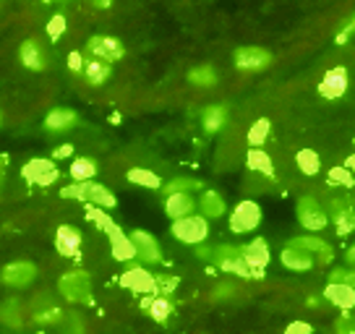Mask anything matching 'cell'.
I'll return each mask as SVG.
<instances>
[{
  "label": "cell",
  "instance_id": "obj_7",
  "mask_svg": "<svg viewBox=\"0 0 355 334\" xmlns=\"http://www.w3.org/2000/svg\"><path fill=\"white\" fill-rule=\"evenodd\" d=\"M87 53L89 58H97V60H105V63H118L125 55V47L118 37H110V34H92L87 39Z\"/></svg>",
  "mask_w": 355,
  "mask_h": 334
},
{
  "label": "cell",
  "instance_id": "obj_36",
  "mask_svg": "<svg viewBox=\"0 0 355 334\" xmlns=\"http://www.w3.org/2000/svg\"><path fill=\"white\" fill-rule=\"evenodd\" d=\"M269 131H272V123L266 121V118H259V121L248 128V144L254 146V149H261L264 141L269 139Z\"/></svg>",
  "mask_w": 355,
  "mask_h": 334
},
{
  "label": "cell",
  "instance_id": "obj_38",
  "mask_svg": "<svg viewBox=\"0 0 355 334\" xmlns=\"http://www.w3.org/2000/svg\"><path fill=\"white\" fill-rule=\"evenodd\" d=\"M178 282H180V279H178L175 274H165V272H162V274H155V295H167V298H170V295L175 292Z\"/></svg>",
  "mask_w": 355,
  "mask_h": 334
},
{
  "label": "cell",
  "instance_id": "obj_26",
  "mask_svg": "<svg viewBox=\"0 0 355 334\" xmlns=\"http://www.w3.org/2000/svg\"><path fill=\"white\" fill-rule=\"evenodd\" d=\"M81 73H84L89 87H102V84L110 78L112 63H105V60H97V58H84Z\"/></svg>",
  "mask_w": 355,
  "mask_h": 334
},
{
  "label": "cell",
  "instance_id": "obj_27",
  "mask_svg": "<svg viewBox=\"0 0 355 334\" xmlns=\"http://www.w3.org/2000/svg\"><path fill=\"white\" fill-rule=\"evenodd\" d=\"M199 212L204 220H220L222 214L227 212V204L222 199L217 191H201V199H199Z\"/></svg>",
  "mask_w": 355,
  "mask_h": 334
},
{
  "label": "cell",
  "instance_id": "obj_37",
  "mask_svg": "<svg viewBox=\"0 0 355 334\" xmlns=\"http://www.w3.org/2000/svg\"><path fill=\"white\" fill-rule=\"evenodd\" d=\"M327 180H329V186H340V188H353L355 186L353 173H350V170H345L343 165L332 167V170H329V175H327Z\"/></svg>",
  "mask_w": 355,
  "mask_h": 334
},
{
  "label": "cell",
  "instance_id": "obj_50",
  "mask_svg": "<svg viewBox=\"0 0 355 334\" xmlns=\"http://www.w3.org/2000/svg\"><path fill=\"white\" fill-rule=\"evenodd\" d=\"M345 264H347V267H353V269H355V243L350 245L347 251H345Z\"/></svg>",
  "mask_w": 355,
  "mask_h": 334
},
{
  "label": "cell",
  "instance_id": "obj_43",
  "mask_svg": "<svg viewBox=\"0 0 355 334\" xmlns=\"http://www.w3.org/2000/svg\"><path fill=\"white\" fill-rule=\"evenodd\" d=\"M66 334H87V326H84V319L78 316V313H68L66 319Z\"/></svg>",
  "mask_w": 355,
  "mask_h": 334
},
{
  "label": "cell",
  "instance_id": "obj_41",
  "mask_svg": "<svg viewBox=\"0 0 355 334\" xmlns=\"http://www.w3.org/2000/svg\"><path fill=\"white\" fill-rule=\"evenodd\" d=\"M334 332L337 334H355V316L353 313H343V316L334 322Z\"/></svg>",
  "mask_w": 355,
  "mask_h": 334
},
{
  "label": "cell",
  "instance_id": "obj_39",
  "mask_svg": "<svg viewBox=\"0 0 355 334\" xmlns=\"http://www.w3.org/2000/svg\"><path fill=\"white\" fill-rule=\"evenodd\" d=\"M87 217H89V220H92L94 225H97L100 230H107V227L112 225V217L107 214V209H100V206H92V204H89V209H87Z\"/></svg>",
  "mask_w": 355,
  "mask_h": 334
},
{
  "label": "cell",
  "instance_id": "obj_52",
  "mask_svg": "<svg viewBox=\"0 0 355 334\" xmlns=\"http://www.w3.org/2000/svg\"><path fill=\"white\" fill-rule=\"evenodd\" d=\"M92 6H94V8H110L112 0H92Z\"/></svg>",
  "mask_w": 355,
  "mask_h": 334
},
{
  "label": "cell",
  "instance_id": "obj_53",
  "mask_svg": "<svg viewBox=\"0 0 355 334\" xmlns=\"http://www.w3.org/2000/svg\"><path fill=\"white\" fill-rule=\"evenodd\" d=\"M322 301H324L322 295H311V298H309V301H306V303H309L311 308H316V306H322Z\"/></svg>",
  "mask_w": 355,
  "mask_h": 334
},
{
  "label": "cell",
  "instance_id": "obj_14",
  "mask_svg": "<svg viewBox=\"0 0 355 334\" xmlns=\"http://www.w3.org/2000/svg\"><path fill=\"white\" fill-rule=\"evenodd\" d=\"M128 238H131L139 261H144V264H162V248H159L155 235H149L146 230H133Z\"/></svg>",
  "mask_w": 355,
  "mask_h": 334
},
{
  "label": "cell",
  "instance_id": "obj_25",
  "mask_svg": "<svg viewBox=\"0 0 355 334\" xmlns=\"http://www.w3.org/2000/svg\"><path fill=\"white\" fill-rule=\"evenodd\" d=\"M196 209V201L191 193H170L165 196V214L170 220H183V217H189L193 214Z\"/></svg>",
  "mask_w": 355,
  "mask_h": 334
},
{
  "label": "cell",
  "instance_id": "obj_48",
  "mask_svg": "<svg viewBox=\"0 0 355 334\" xmlns=\"http://www.w3.org/2000/svg\"><path fill=\"white\" fill-rule=\"evenodd\" d=\"M71 155H73V144H60L55 152H53V159H66V157H71Z\"/></svg>",
  "mask_w": 355,
  "mask_h": 334
},
{
  "label": "cell",
  "instance_id": "obj_17",
  "mask_svg": "<svg viewBox=\"0 0 355 334\" xmlns=\"http://www.w3.org/2000/svg\"><path fill=\"white\" fill-rule=\"evenodd\" d=\"M290 243L303 248V251H309L311 256H313V261L322 264V267H327V264L334 261V248L327 243V240H322L319 235H298V238H293Z\"/></svg>",
  "mask_w": 355,
  "mask_h": 334
},
{
  "label": "cell",
  "instance_id": "obj_9",
  "mask_svg": "<svg viewBox=\"0 0 355 334\" xmlns=\"http://www.w3.org/2000/svg\"><path fill=\"white\" fill-rule=\"evenodd\" d=\"M21 175L32 186H42V188H47V186H53L58 180V167H55V159H44V157H40V159H29L26 165H24Z\"/></svg>",
  "mask_w": 355,
  "mask_h": 334
},
{
  "label": "cell",
  "instance_id": "obj_18",
  "mask_svg": "<svg viewBox=\"0 0 355 334\" xmlns=\"http://www.w3.org/2000/svg\"><path fill=\"white\" fill-rule=\"evenodd\" d=\"M327 217L334 222V230H337V235H350L355 233V209L350 206V204H345L343 199H334L332 204H329V212H327Z\"/></svg>",
  "mask_w": 355,
  "mask_h": 334
},
{
  "label": "cell",
  "instance_id": "obj_1",
  "mask_svg": "<svg viewBox=\"0 0 355 334\" xmlns=\"http://www.w3.org/2000/svg\"><path fill=\"white\" fill-rule=\"evenodd\" d=\"M60 196H63V199L84 201V204L100 206V209H115V204H118V199L112 196V191L107 188V186H102V183H94V180L66 186V188H60Z\"/></svg>",
  "mask_w": 355,
  "mask_h": 334
},
{
  "label": "cell",
  "instance_id": "obj_47",
  "mask_svg": "<svg viewBox=\"0 0 355 334\" xmlns=\"http://www.w3.org/2000/svg\"><path fill=\"white\" fill-rule=\"evenodd\" d=\"M235 292H238L235 285H217V288H214V298H217V301H220V298H233Z\"/></svg>",
  "mask_w": 355,
  "mask_h": 334
},
{
  "label": "cell",
  "instance_id": "obj_20",
  "mask_svg": "<svg viewBox=\"0 0 355 334\" xmlns=\"http://www.w3.org/2000/svg\"><path fill=\"white\" fill-rule=\"evenodd\" d=\"M105 233H107V238H110L112 258H115V261H133V258H136V251H133L131 238L123 233L118 225L112 222Z\"/></svg>",
  "mask_w": 355,
  "mask_h": 334
},
{
  "label": "cell",
  "instance_id": "obj_10",
  "mask_svg": "<svg viewBox=\"0 0 355 334\" xmlns=\"http://www.w3.org/2000/svg\"><path fill=\"white\" fill-rule=\"evenodd\" d=\"M233 60H235V68H238V71L254 73V71H264V68L272 66V53L264 50V47L245 45V47H238V50H235Z\"/></svg>",
  "mask_w": 355,
  "mask_h": 334
},
{
  "label": "cell",
  "instance_id": "obj_33",
  "mask_svg": "<svg viewBox=\"0 0 355 334\" xmlns=\"http://www.w3.org/2000/svg\"><path fill=\"white\" fill-rule=\"evenodd\" d=\"M189 84L199 87V89H211L217 84V71L209 63H201V66L191 68L189 71Z\"/></svg>",
  "mask_w": 355,
  "mask_h": 334
},
{
  "label": "cell",
  "instance_id": "obj_4",
  "mask_svg": "<svg viewBox=\"0 0 355 334\" xmlns=\"http://www.w3.org/2000/svg\"><path fill=\"white\" fill-rule=\"evenodd\" d=\"M211 261L220 267V272L225 274H235V277H243V279H256V274L248 269V264L241 256V245H217L214 254H211Z\"/></svg>",
  "mask_w": 355,
  "mask_h": 334
},
{
  "label": "cell",
  "instance_id": "obj_11",
  "mask_svg": "<svg viewBox=\"0 0 355 334\" xmlns=\"http://www.w3.org/2000/svg\"><path fill=\"white\" fill-rule=\"evenodd\" d=\"M241 256L248 264V269L256 274V279L264 277V269L269 267L272 261V251H269V243L264 238H254L248 245H241Z\"/></svg>",
  "mask_w": 355,
  "mask_h": 334
},
{
  "label": "cell",
  "instance_id": "obj_12",
  "mask_svg": "<svg viewBox=\"0 0 355 334\" xmlns=\"http://www.w3.org/2000/svg\"><path fill=\"white\" fill-rule=\"evenodd\" d=\"M347 89H350V73L343 66L329 68L319 81V94L324 100H340L347 94Z\"/></svg>",
  "mask_w": 355,
  "mask_h": 334
},
{
  "label": "cell",
  "instance_id": "obj_46",
  "mask_svg": "<svg viewBox=\"0 0 355 334\" xmlns=\"http://www.w3.org/2000/svg\"><path fill=\"white\" fill-rule=\"evenodd\" d=\"M68 68L73 71V73H81V68H84V55L81 53H68Z\"/></svg>",
  "mask_w": 355,
  "mask_h": 334
},
{
  "label": "cell",
  "instance_id": "obj_29",
  "mask_svg": "<svg viewBox=\"0 0 355 334\" xmlns=\"http://www.w3.org/2000/svg\"><path fill=\"white\" fill-rule=\"evenodd\" d=\"M125 178H128V183H133V186H139V188H146V191H162V178L157 175L155 170H149V167H131Z\"/></svg>",
  "mask_w": 355,
  "mask_h": 334
},
{
  "label": "cell",
  "instance_id": "obj_23",
  "mask_svg": "<svg viewBox=\"0 0 355 334\" xmlns=\"http://www.w3.org/2000/svg\"><path fill=\"white\" fill-rule=\"evenodd\" d=\"M19 58L29 71H44L47 68V53L37 39H24L19 47Z\"/></svg>",
  "mask_w": 355,
  "mask_h": 334
},
{
  "label": "cell",
  "instance_id": "obj_31",
  "mask_svg": "<svg viewBox=\"0 0 355 334\" xmlns=\"http://www.w3.org/2000/svg\"><path fill=\"white\" fill-rule=\"evenodd\" d=\"M71 178L73 183H87V180H94V175L100 173V165H97V159H92V157H76L73 162H71Z\"/></svg>",
  "mask_w": 355,
  "mask_h": 334
},
{
  "label": "cell",
  "instance_id": "obj_8",
  "mask_svg": "<svg viewBox=\"0 0 355 334\" xmlns=\"http://www.w3.org/2000/svg\"><path fill=\"white\" fill-rule=\"evenodd\" d=\"M37 264L32 261H11V264H6L3 272H0V279H3V285H8L13 290H24L29 288L34 279H37Z\"/></svg>",
  "mask_w": 355,
  "mask_h": 334
},
{
  "label": "cell",
  "instance_id": "obj_2",
  "mask_svg": "<svg viewBox=\"0 0 355 334\" xmlns=\"http://www.w3.org/2000/svg\"><path fill=\"white\" fill-rule=\"evenodd\" d=\"M58 292L66 298L68 303H81L89 306L92 303V277L84 269H71L63 277L58 279Z\"/></svg>",
  "mask_w": 355,
  "mask_h": 334
},
{
  "label": "cell",
  "instance_id": "obj_13",
  "mask_svg": "<svg viewBox=\"0 0 355 334\" xmlns=\"http://www.w3.org/2000/svg\"><path fill=\"white\" fill-rule=\"evenodd\" d=\"M63 316H66V311L53 301V295H50V292H42L40 298H34L32 319H34L37 326H55V324L63 322Z\"/></svg>",
  "mask_w": 355,
  "mask_h": 334
},
{
  "label": "cell",
  "instance_id": "obj_44",
  "mask_svg": "<svg viewBox=\"0 0 355 334\" xmlns=\"http://www.w3.org/2000/svg\"><path fill=\"white\" fill-rule=\"evenodd\" d=\"M353 34H355V16H353V19H350L347 24H345V26L340 29V32H337V39H334V42H337V45H347Z\"/></svg>",
  "mask_w": 355,
  "mask_h": 334
},
{
  "label": "cell",
  "instance_id": "obj_16",
  "mask_svg": "<svg viewBox=\"0 0 355 334\" xmlns=\"http://www.w3.org/2000/svg\"><path fill=\"white\" fill-rule=\"evenodd\" d=\"M121 288L131 290L136 295H155V274L144 267H128L121 274Z\"/></svg>",
  "mask_w": 355,
  "mask_h": 334
},
{
  "label": "cell",
  "instance_id": "obj_51",
  "mask_svg": "<svg viewBox=\"0 0 355 334\" xmlns=\"http://www.w3.org/2000/svg\"><path fill=\"white\" fill-rule=\"evenodd\" d=\"M343 167H345V170H350V173H355V152L350 157H345Z\"/></svg>",
  "mask_w": 355,
  "mask_h": 334
},
{
  "label": "cell",
  "instance_id": "obj_22",
  "mask_svg": "<svg viewBox=\"0 0 355 334\" xmlns=\"http://www.w3.org/2000/svg\"><path fill=\"white\" fill-rule=\"evenodd\" d=\"M73 125H78V112L71 110V107H55V110L47 112V118H44V128L50 134H63V131L73 128Z\"/></svg>",
  "mask_w": 355,
  "mask_h": 334
},
{
  "label": "cell",
  "instance_id": "obj_45",
  "mask_svg": "<svg viewBox=\"0 0 355 334\" xmlns=\"http://www.w3.org/2000/svg\"><path fill=\"white\" fill-rule=\"evenodd\" d=\"M285 334H313V326L309 322H290Z\"/></svg>",
  "mask_w": 355,
  "mask_h": 334
},
{
  "label": "cell",
  "instance_id": "obj_5",
  "mask_svg": "<svg viewBox=\"0 0 355 334\" xmlns=\"http://www.w3.org/2000/svg\"><path fill=\"white\" fill-rule=\"evenodd\" d=\"M295 214H298V222L303 230H309V235L322 233L324 227L329 225V217H327V209H324L319 199L313 196H303L295 204Z\"/></svg>",
  "mask_w": 355,
  "mask_h": 334
},
{
  "label": "cell",
  "instance_id": "obj_28",
  "mask_svg": "<svg viewBox=\"0 0 355 334\" xmlns=\"http://www.w3.org/2000/svg\"><path fill=\"white\" fill-rule=\"evenodd\" d=\"M245 165L251 173H259V175H264V178H275V162H272V157L266 155L264 149H248V155H245Z\"/></svg>",
  "mask_w": 355,
  "mask_h": 334
},
{
  "label": "cell",
  "instance_id": "obj_42",
  "mask_svg": "<svg viewBox=\"0 0 355 334\" xmlns=\"http://www.w3.org/2000/svg\"><path fill=\"white\" fill-rule=\"evenodd\" d=\"M63 32H66V19H63V16H53L50 24H47V34H50V39L58 42V39L63 37Z\"/></svg>",
  "mask_w": 355,
  "mask_h": 334
},
{
  "label": "cell",
  "instance_id": "obj_40",
  "mask_svg": "<svg viewBox=\"0 0 355 334\" xmlns=\"http://www.w3.org/2000/svg\"><path fill=\"white\" fill-rule=\"evenodd\" d=\"M329 282H340V285H350L355 290V269H334L332 274H329Z\"/></svg>",
  "mask_w": 355,
  "mask_h": 334
},
{
  "label": "cell",
  "instance_id": "obj_49",
  "mask_svg": "<svg viewBox=\"0 0 355 334\" xmlns=\"http://www.w3.org/2000/svg\"><path fill=\"white\" fill-rule=\"evenodd\" d=\"M193 254H196V258H211V254H214V248H209L207 243H199V245H196V251H193Z\"/></svg>",
  "mask_w": 355,
  "mask_h": 334
},
{
  "label": "cell",
  "instance_id": "obj_32",
  "mask_svg": "<svg viewBox=\"0 0 355 334\" xmlns=\"http://www.w3.org/2000/svg\"><path fill=\"white\" fill-rule=\"evenodd\" d=\"M24 308L21 303L16 301V298H8V301L0 306V322L6 324L8 329H21L24 326Z\"/></svg>",
  "mask_w": 355,
  "mask_h": 334
},
{
  "label": "cell",
  "instance_id": "obj_6",
  "mask_svg": "<svg viewBox=\"0 0 355 334\" xmlns=\"http://www.w3.org/2000/svg\"><path fill=\"white\" fill-rule=\"evenodd\" d=\"M259 225H261V206L251 199L238 201L235 209L230 212V233L235 235L254 233Z\"/></svg>",
  "mask_w": 355,
  "mask_h": 334
},
{
  "label": "cell",
  "instance_id": "obj_54",
  "mask_svg": "<svg viewBox=\"0 0 355 334\" xmlns=\"http://www.w3.org/2000/svg\"><path fill=\"white\" fill-rule=\"evenodd\" d=\"M353 146H355V139H353Z\"/></svg>",
  "mask_w": 355,
  "mask_h": 334
},
{
  "label": "cell",
  "instance_id": "obj_15",
  "mask_svg": "<svg viewBox=\"0 0 355 334\" xmlns=\"http://www.w3.org/2000/svg\"><path fill=\"white\" fill-rule=\"evenodd\" d=\"M84 245V235L76 225H58L55 230V251L66 258H76Z\"/></svg>",
  "mask_w": 355,
  "mask_h": 334
},
{
  "label": "cell",
  "instance_id": "obj_34",
  "mask_svg": "<svg viewBox=\"0 0 355 334\" xmlns=\"http://www.w3.org/2000/svg\"><path fill=\"white\" fill-rule=\"evenodd\" d=\"M295 162H298V170L303 175H316L322 170V157L316 155L313 149H300L295 155Z\"/></svg>",
  "mask_w": 355,
  "mask_h": 334
},
{
  "label": "cell",
  "instance_id": "obj_3",
  "mask_svg": "<svg viewBox=\"0 0 355 334\" xmlns=\"http://www.w3.org/2000/svg\"><path fill=\"white\" fill-rule=\"evenodd\" d=\"M170 233H173V238L180 240V243L199 245V243H207V238H209V222H207L201 214H189V217H183V220H173Z\"/></svg>",
  "mask_w": 355,
  "mask_h": 334
},
{
  "label": "cell",
  "instance_id": "obj_19",
  "mask_svg": "<svg viewBox=\"0 0 355 334\" xmlns=\"http://www.w3.org/2000/svg\"><path fill=\"white\" fill-rule=\"evenodd\" d=\"M279 261H282V267L288 269V272H298V274L311 272L313 264H316L309 251H303V248H298V245H293V243H288L285 248H282Z\"/></svg>",
  "mask_w": 355,
  "mask_h": 334
},
{
  "label": "cell",
  "instance_id": "obj_21",
  "mask_svg": "<svg viewBox=\"0 0 355 334\" xmlns=\"http://www.w3.org/2000/svg\"><path fill=\"white\" fill-rule=\"evenodd\" d=\"M324 301H329L334 308L340 311H353L355 308V290L350 285H340V282H329L327 290L322 292Z\"/></svg>",
  "mask_w": 355,
  "mask_h": 334
},
{
  "label": "cell",
  "instance_id": "obj_24",
  "mask_svg": "<svg viewBox=\"0 0 355 334\" xmlns=\"http://www.w3.org/2000/svg\"><path fill=\"white\" fill-rule=\"evenodd\" d=\"M227 105H209V107H204L201 112V128H204V134H220L222 128L227 125Z\"/></svg>",
  "mask_w": 355,
  "mask_h": 334
},
{
  "label": "cell",
  "instance_id": "obj_35",
  "mask_svg": "<svg viewBox=\"0 0 355 334\" xmlns=\"http://www.w3.org/2000/svg\"><path fill=\"white\" fill-rule=\"evenodd\" d=\"M191 191H204V183L193 178H173L170 183L162 186L165 196H170V193H191Z\"/></svg>",
  "mask_w": 355,
  "mask_h": 334
},
{
  "label": "cell",
  "instance_id": "obj_30",
  "mask_svg": "<svg viewBox=\"0 0 355 334\" xmlns=\"http://www.w3.org/2000/svg\"><path fill=\"white\" fill-rule=\"evenodd\" d=\"M144 308L157 324H165L173 316V311H175V306H173V301L167 295H149L144 301Z\"/></svg>",
  "mask_w": 355,
  "mask_h": 334
},
{
  "label": "cell",
  "instance_id": "obj_55",
  "mask_svg": "<svg viewBox=\"0 0 355 334\" xmlns=\"http://www.w3.org/2000/svg\"><path fill=\"white\" fill-rule=\"evenodd\" d=\"M40 334H42V332H40Z\"/></svg>",
  "mask_w": 355,
  "mask_h": 334
}]
</instances>
